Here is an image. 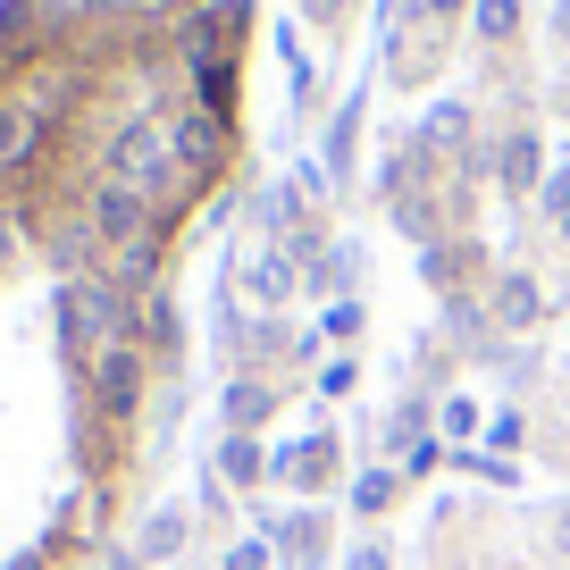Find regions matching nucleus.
Returning <instances> with one entry per match:
<instances>
[{
  "label": "nucleus",
  "instance_id": "obj_1",
  "mask_svg": "<svg viewBox=\"0 0 570 570\" xmlns=\"http://www.w3.org/2000/svg\"><path fill=\"white\" fill-rule=\"evenodd\" d=\"M135 386H142L135 353H126V344H109V353L92 361V394H101V411H109V420H126V411H135Z\"/></svg>",
  "mask_w": 570,
  "mask_h": 570
},
{
  "label": "nucleus",
  "instance_id": "obj_2",
  "mask_svg": "<svg viewBox=\"0 0 570 570\" xmlns=\"http://www.w3.org/2000/svg\"><path fill=\"white\" fill-rule=\"evenodd\" d=\"M151 194H135V185H101V202H92V227L101 235H142L151 227V210H142Z\"/></svg>",
  "mask_w": 570,
  "mask_h": 570
},
{
  "label": "nucleus",
  "instance_id": "obj_3",
  "mask_svg": "<svg viewBox=\"0 0 570 570\" xmlns=\"http://www.w3.org/2000/svg\"><path fill=\"white\" fill-rule=\"evenodd\" d=\"M327 470H336V445H327V436H311V445L285 453V479L294 487H327Z\"/></svg>",
  "mask_w": 570,
  "mask_h": 570
},
{
  "label": "nucleus",
  "instance_id": "obj_4",
  "mask_svg": "<svg viewBox=\"0 0 570 570\" xmlns=\"http://www.w3.org/2000/svg\"><path fill=\"white\" fill-rule=\"evenodd\" d=\"M512 26H520V0H479V35L487 42H503Z\"/></svg>",
  "mask_w": 570,
  "mask_h": 570
},
{
  "label": "nucleus",
  "instance_id": "obj_5",
  "mask_svg": "<svg viewBox=\"0 0 570 570\" xmlns=\"http://www.w3.org/2000/svg\"><path fill=\"white\" fill-rule=\"evenodd\" d=\"M529 177H537V142L520 135V142H512V160H503V185H512V194H529Z\"/></svg>",
  "mask_w": 570,
  "mask_h": 570
},
{
  "label": "nucleus",
  "instance_id": "obj_6",
  "mask_svg": "<svg viewBox=\"0 0 570 570\" xmlns=\"http://www.w3.org/2000/svg\"><path fill=\"white\" fill-rule=\"evenodd\" d=\"M227 420H235V428L268 420V394H261V386H235V394H227Z\"/></svg>",
  "mask_w": 570,
  "mask_h": 570
},
{
  "label": "nucleus",
  "instance_id": "obj_7",
  "mask_svg": "<svg viewBox=\"0 0 570 570\" xmlns=\"http://www.w3.org/2000/svg\"><path fill=\"white\" fill-rule=\"evenodd\" d=\"M428 9H436V18H453V0H428Z\"/></svg>",
  "mask_w": 570,
  "mask_h": 570
},
{
  "label": "nucleus",
  "instance_id": "obj_8",
  "mask_svg": "<svg viewBox=\"0 0 570 570\" xmlns=\"http://www.w3.org/2000/svg\"><path fill=\"white\" fill-rule=\"evenodd\" d=\"M0 261H9V235H0Z\"/></svg>",
  "mask_w": 570,
  "mask_h": 570
}]
</instances>
